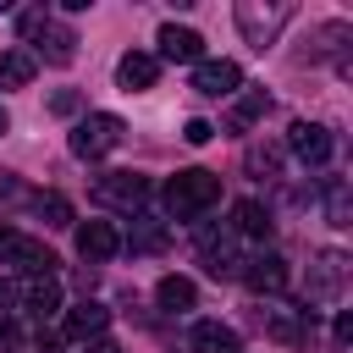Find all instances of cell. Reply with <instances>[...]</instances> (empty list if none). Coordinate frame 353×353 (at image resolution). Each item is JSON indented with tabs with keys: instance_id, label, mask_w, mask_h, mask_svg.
I'll return each instance as SVG.
<instances>
[{
	"instance_id": "obj_1",
	"label": "cell",
	"mask_w": 353,
	"mask_h": 353,
	"mask_svg": "<svg viewBox=\"0 0 353 353\" xmlns=\"http://www.w3.org/2000/svg\"><path fill=\"white\" fill-rule=\"evenodd\" d=\"M210 204H221V176L215 171H176L165 182V215L171 221H193Z\"/></svg>"
},
{
	"instance_id": "obj_2",
	"label": "cell",
	"mask_w": 353,
	"mask_h": 353,
	"mask_svg": "<svg viewBox=\"0 0 353 353\" xmlns=\"http://www.w3.org/2000/svg\"><path fill=\"white\" fill-rule=\"evenodd\" d=\"M121 116H110V110H94V116H83L77 127H72V154L77 160H99V154H110L116 143H121Z\"/></svg>"
},
{
	"instance_id": "obj_3",
	"label": "cell",
	"mask_w": 353,
	"mask_h": 353,
	"mask_svg": "<svg viewBox=\"0 0 353 353\" xmlns=\"http://www.w3.org/2000/svg\"><path fill=\"white\" fill-rule=\"evenodd\" d=\"M94 199L110 204V210H143L149 176H138V171H105V176L94 182Z\"/></svg>"
},
{
	"instance_id": "obj_4",
	"label": "cell",
	"mask_w": 353,
	"mask_h": 353,
	"mask_svg": "<svg viewBox=\"0 0 353 353\" xmlns=\"http://www.w3.org/2000/svg\"><path fill=\"white\" fill-rule=\"evenodd\" d=\"M342 287H347V254H336V248L314 254V265H309V303H336Z\"/></svg>"
},
{
	"instance_id": "obj_5",
	"label": "cell",
	"mask_w": 353,
	"mask_h": 353,
	"mask_svg": "<svg viewBox=\"0 0 353 353\" xmlns=\"http://www.w3.org/2000/svg\"><path fill=\"white\" fill-rule=\"evenodd\" d=\"M193 88H199L204 99H232V94L243 88V66H237V61H199V66H193Z\"/></svg>"
},
{
	"instance_id": "obj_6",
	"label": "cell",
	"mask_w": 353,
	"mask_h": 353,
	"mask_svg": "<svg viewBox=\"0 0 353 353\" xmlns=\"http://www.w3.org/2000/svg\"><path fill=\"white\" fill-rule=\"evenodd\" d=\"M287 143H292V154H298L303 165H325V160H331V149H336L331 127H320V121H292Z\"/></svg>"
},
{
	"instance_id": "obj_7",
	"label": "cell",
	"mask_w": 353,
	"mask_h": 353,
	"mask_svg": "<svg viewBox=\"0 0 353 353\" xmlns=\"http://www.w3.org/2000/svg\"><path fill=\"white\" fill-rule=\"evenodd\" d=\"M77 254H83L88 265H105V259L121 254V232H116L110 221H83V226H77Z\"/></svg>"
},
{
	"instance_id": "obj_8",
	"label": "cell",
	"mask_w": 353,
	"mask_h": 353,
	"mask_svg": "<svg viewBox=\"0 0 353 353\" xmlns=\"http://www.w3.org/2000/svg\"><path fill=\"white\" fill-rule=\"evenodd\" d=\"M254 320H259V331H265V336H276V342H303V320H309V309L259 303V309H254Z\"/></svg>"
},
{
	"instance_id": "obj_9",
	"label": "cell",
	"mask_w": 353,
	"mask_h": 353,
	"mask_svg": "<svg viewBox=\"0 0 353 353\" xmlns=\"http://www.w3.org/2000/svg\"><path fill=\"white\" fill-rule=\"evenodd\" d=\"M254 292H281L287 287V259L281 254H254V259H243V270H237Z\"/></svg>"
},
{
	"instance_id": "obj_10",
	"label": "cell",
	"mask_w": 353,
	"mask_h": 353,
	"mask_svg": "<svg viewBox=\"0 0 353 353\" xmlns=\"http://www.w3.org/2000/svg\"><path fill=\"white\" fill-rule=\"evenodd\" d=\"M154 77H160V61H154V55H143V50H127V55L116 61V83H121L127 94L154 88Z\"/></svg>"
},
{
	"instance_id": "obj_11",
	"label": "cell",
	"mask_w": 353,
	"mask_h": 353,
	"mask_svg": "<svg viewBox=\"0 0 353 353\" xmlns=\"http://www.w3.org/2000/svg\"><path fill=\"white\" fill-rule=\"evenodd\" d=\"M6 265H22L28 276H55V254L44 248V243H33V237H11V248H6Z\"/></svg>"
},
{
	"instance_id": "obj_12",
	"label": "cell",
	"mask_w": 353,
	"mask_h": 353,
	"mask_svg": "<svg viewBox=\"0 0 353 353\" xmlns=\"http://www.w3.org/2000/svg\"><path fill=\"white\" fill-rule=\"evenodd\" d=\"M105 325H110V309L105 303H77V309H66V336L72 342H94V336H105Z\"/></svg>"
},
{
	"instance_id": "obj_13",
	"label": "cell",
	"mask_w": 353,
	"mask_h": 353,
	"mask_svg": "<svg viewBox=\"0 0 353 353\" xmlns=\"http://www.w3.org/2000/svg\"><path fill=\"white\" fill-rule=\"evenodd\" d=\"M154 44H160L165 61H199V55H204V39H199L193 28H176V22H165V28L154 33Z\"/></svg>"
},
{
	"instance_id": "obj_14",
	"label": "cell",
	"mask_w": 353,
	"mask_h": 353,
	"mask_svg": "<svg viewBox=\"0 0 353 353\" xmlns=\"http://www.w3.org/2000/svg\"><path fill=\"white\" fill-rule=\"evenodd\" d=\"M17 298H22V309H28V314H39V320H44V314H55V309H61V281H55V276H28Z\"/></svg>"
},
{
	"instance_id": "obj_15",
	"label": "cell",
	"mask_w": 353,
	"mask_h": 353,
	"mask_svg": "<svg viewBox=\"0 0 353 353\" xmlns=\"http://www.w3.org/2000/svg\"><path fill=\"white\" fill-rule=\"evenodd\" d=\"M188 342H193V353H243V336L232 325H221V320H199Z\"/></svg>"
},
{
	"instance_id": "obj_16",
	"label": "cell",
	"mask_w": 353,
	"mask_h": 353,
	"mask_svg": "<svg viewBox=\"0 0 353 353\" xmlns=\"http://www.w3.org/2000/svg\"><path fill=\"white\" fill-rule=\"evenodd\" d=\"M154 298H160V309H171V314H182V309H193V303H199V287H193L188 276H160V287H154Z\"/></svg>"
},
{
	"instance_id": "obj_17",
	"label": "cell",
	"mask_w": 353,
	"mask_h": 353,
	"mask_svg": "<svg viewBox=\"0 0 353 353\" xmlns=\"http://www.w3.org/2000/svg\"><path fill=\"white\" fill-rule=\"evenodd\" d=\"M232 226H237L243 237H270V210H265L259 199H237V210H232Z\"/></svg>"
},
{
	"instance_id": "obj_18",
	"label": "cell",
	"mask_w": 353,
	"mask_h": 353,
	"mask_svg": "<svg viewBox=\"0 0 353 353\" xmlns=\"http://www.w3.org/2000/svg\"><path fill=\"white\" fill-rule=\"evenodd\" d=\"M33 72H39V61H33L28 50H6V55H0V88H28Z\"/></svg>"
},
{
	"instance_id": "obj_19",
	"label": "cell",
	"mask_w": 353,
	"mask_h": 353,
	"mask_svg": "<svg viewBox=\"0 0 353 353\" xmlns=\"http://www.w3.org/2000/svg\"><path fill=\"white\" fill-rule=\"evenodd\" d=\"M138 254H160L165 243H171V232H165V221H149V215H138L132 221V237H127Z\"/></svg>"
},
{
	"instance_id": "obj_20",
	"label": "cell",
	"mask_w": 353,
	"mask_h": 353,
	"mask_svg": "<svg viewBox=\"0 0 353 353\" xmlns=\"http://www.w3.org/2000/svg\"><path fill=\"white\" fill-rule=\"evenodd\" d=\"M199 248H204V270H210V276H237V270H243V259L232 254V243H226V237H221V243H215V237H204Z\"/></svg>"
},
{
	"instance_id": "obj_21",
	"label": "cell",
	"mask_w": 353,
	"mask_h": 353,
	"mask_svg": "<svg viewBox=\"0 0 353 353\" xmlns=\"http://www.w3.org/2000/svg\"><path fill=\"white\" fill-rule=\"evenodd\" d=\"M44 61H55V66H66L72 55H77V39H72V28H55V22H44Z\"/></svg>"
},
{
	"instance_id": "obj_22",
	"label": "cell",
	"mask_w": 353,
	"mask_h": 353,
	"mask_svg": "<svg viewBox=\"0 0 353 353\" xmlns=\"http://www.w3.org/2000/svg\"><path fill=\"white\" fill-rule=\"evenodd\" d=\"M265 110H270V94H265V88H248V94L232 105V127H248V121H259Z\"/></svg>"
},
{
	"instance_id": "obj_23",
	"label": "cell",
	"mask_w": 353,
	"mask_h": 353,
	"mask_svg": "<svg viewBox=\"0 0 353 353\" xmlns=\"http://www.w3.org/2000/svg\"><path fill=\"white\" fill-rule=\"evenodd\" d=\"M325 215H331V226H353V215H347V182L342 176H331V188H325Z\"/></svg>"
},
{
	"instance_id": "obj_24",
	"label": "cell",
	"mask_w": 353,
	"mask_h": 353,
	"mask_svg": "<svg viewBox=\"0 0 353 353\" xmlns=\"http://www.w3.org/2000/svg\"><path fill=\"white\" fill-rule=\"evenodd\" d=\"M39 215H44V226H72V204L61 193H44L39 199Z\"/></svg>"
},
{
	"instance_id": "obj_25",
	"label": "cell",
	"mask_w": 353,
	"mask_h": 353,
	"mask_svg": "<svg viewBox=\"0 0 353 353\" xmlns=\"http://www.w3.org/2000/svg\"><path fill=\"white\" fill-rule=\"evenodd\" d=\"M276 165H281V149H270V143H254V149H248V171L276 176Z\"/></svg>"
},
{
	"instance_id": "obj_26",
	"label": "cell",
	"mask_w": 353,
	"mask_h": 353,
	"mask_svg": "<svg viewBox=\"0 0 353 353\" xmlns=\"http://www.w3.org/2000/svg\"><path fill=\"white\" fill-rule=\"evenodd\" d=\"M77 105H83V99H77L72 88H55V94H50V110H55V116H77Z\"/></svg>"
},
{
	"instance_id": "obj_27",
	"label": "cell",
	"mask_w": 353,
	"mask_h": 353,
	"mask_svg": "<svg viewBox=\"0 0 353 353\" xmlns=\"http://www.w3.org/2000/svg\"><path fill=\"white\" fill-rule=\"evenodd\" d=\"M182 138H188V143H210V138H215V127H210L204 116H193V121L182 127Z\"/></svg>"
},
{
	"instance_id": "obj_28",
	"label": "cell",
	"mask_w": 353,
	"mask_h": 353,
	"mask_svg": "<svg viewBox=\"0 0 353 353\" xmlns=\"http://www.w3.org/2000/svg\"><path fill=\"white\" fill-rule=\"evenodd\" d=\"M11 303H17V292H11V287H6V281H0V320H6V314H11Z\"/></svg>"
},
{
	"instance_id": "obj_29",
	"label": "cell",
	"mask_w": 353,
	"mask_h": 353,
	"mask_svg": "<svg viewBox=\"0 0 353 353\" xmlns=\"http://www.w3.org/2000/svg\"><path fill=\"white\" fill-rule=\"evenodd\" d=\"M88 353H121V347H116V342H105V336H94V342H88Z\"/></svg>"
},
{
	"instance_id": "obj_30",
	"label": "cell",
	"mask_w": 353,
	"mask_h": 353,
	"mask_svg": "<svg viewBox=\"0 0 353 353\" xmlns=\"http://www.w3.org/2000/svg\"><path fill=\"white\" fill-rule=\"evenodd\" d=\"M11 237H17V232H11V226H0V265H6V248H11Z\"/></svg>"
},
{
	"instance_id": "obj_31",
	"label": "cell",
	"mask_w": 353,
	"mask_h": 353,
	"mask_svg": "<svg viewBox=\"0 0 353 353\" xmlns=\"http://www.w3.org/2000/svg\"><path fill=\"white\" fill-rule=\"evenodd\" d=\"M6 132H11V116H6V105H0V138H6Z\"/></svg>"
},
{
	"instance_id": "obj_32",
	"label": "cell",
	"mask_w": 353,
	"mask_h": 353,
	"mask_svg": "<svg viewBox=\"0 0 353 353\" xmlns=\"http://www.w3.org/2000/svg\"><path fill=\"white\" fill-rule=\"evenodd\" d=\"M44 353H55V347H44Z\"/></svg>"
}]
</instances>
